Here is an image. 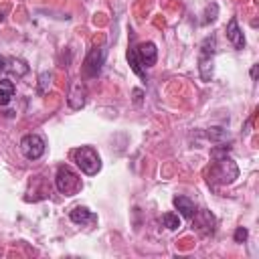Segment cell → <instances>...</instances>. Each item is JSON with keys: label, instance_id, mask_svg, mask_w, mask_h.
Returning <instances> with one entry per match:
<instances>
[{"label": "cell", "instance_id": "6da1fadb", "mask_svg": "<svg viewBox=\"0 0 259 259\" xmlns=\"http://www.w3.org/2000/svg\"><path fill=\"white\" fill-rule=\"evenodd\" d=\"M212 158L214 162L210 164L208 172H206V180L210 186H225V184H233L235 178L239 176V168L233 162V158L227 156L225 146L223 148H214L212 150Z\"/></svg>", "mask_w": 259, "mask_h": 259}, {"label": "cell", "instance_id": "7a4b0ae2", "mask_svg": "<svg viewBox=\"0 0 259 259\" xmlns=\"http://www.w3.org/2000/svg\"><path fill=\"white\" fill-rule=\"evenodd\" d=\"M71 158L79 166V170L87 176H95L101 170V158L95 152V148H91V146H79V148L71 150Z\"/></svg>", "mask_w": 259, "mask_h": 259}, {"label": "cell", "instance_id": "3957f363", "mask_svg": "<svg viewBox=\"0 0 259 259\" xmlns=\"http://www.w3.org/2000/svg\"><path fill=\"white\" fill-rule=\"evenodd\" d=\"M55 186H57V190H59L61 194L73 196V194H77V192L81 190L83 184H81V178H79L77 172H73L69 166L61 164V166L57 168V174H55Z\"/></svg>", "mask_w": 259, "mask_h": 259}, {"label": "cell", "instance_id": "277c9868", "mask_svg": "<svg viewBox=\"0 0 259 259\" xmlns=\"http://www.w3.org/2000/svg\"><path fill=\"white\" fill-rule=\"evenodd\" d=\"M105 57H107V49L105 47H95L89 51V55L85 57V63H83V73L87 77H97L101 73V67L105 63Z\"/></svg>", "mask_w": 259, "mask_h": 259}, {"label": "cell", "instance_id": "5b68a950", "mask_svg": "<svg viewBox=\"0 0 259 259\" xmlns=\"http://www.w3.org/2000/svg\"><path fill=\"white\" fill-rule=\"evenodd\" d=\"M45 148H47V144L38 134H28L20 140V152L28 160H38L45 154Z\"/></svg>", "mask_w": 259, "mask_h": 259}, {"label": "cell", "instance_id": "8992f818", "mask_svg": "<svg viewBox=\"0 0 259 259\" xmlns=\"http://www.w3.org/2000/svg\"><path fill=\"white\" fill-rule=\"evenodd\" d=\"M134 51H136V57H138V61H140V65H142V69L156 65L158 49H156V45H154V42H150V40L140 42V45H138V49H134Z\"/></svg>", "mask_w": 259, "mask_h": 259}, {"label": "cell", "instance_id": "52a82bcc", "mask_svg": "<svg viewBox=\"0 0 259 259\" xmlns=\"http://www.w3.org/2000/svg\"><path fill=\"white\" fill-rule=\"evenodd\" d=\"M227 38L231 40V45L237 49V51H241V49H245V36H243V30L239 28V22H237V18L233 16L229 22H227Z\"/></svg>", "mask_w": 259, "mask_h": 259}, {"label": "cell", "instance_id": "ba28073f", "mask_svg": "<svg viewBox=\"0 0 259 259\" xmlns=\"http://www.w3.org/2000/svg\"><path fill=\"white\" fill-rule=\"evenodd\" d=\"M71 221L75 223V225H81V227H85V225H93L95 221H97V217L87 208V206H75L73 210H71Z\"/></svg>", "mask_w": 259, "mask_h": 259}, {"label": "cell", "instance_id": "9c48e42d", "mask_svg": "<svg viewBox=\"0 0 259 259\" xmlns=\"http://www.w3.org/2000/svg\"><path fill=\"white\" fill-rule=\"evenodd\" d=\"M85 97H87V91H85V85L83 83H73V87H71V93H69V105L73 107V109H81L83 105H85Z\"/></svg>", "mask_w": 259, "mask_h": 259}, {"label": "cell", "instance_id": "30bf717a", "mask_svg": "<svg viewBox=\"0 0 259 259\" xmlns=\"http://www.w3.org/2000/svg\"><path fill=\"white\" fill-rule=\"evenodd\" d=\"M172 204H174V208H176L184 219H192L194 212H196V204H194V200H190L188 196H174Z\"/></svg>", "mask_w": 259, "mask_h": 259}, {"label": "cell", "instance_id": "8fae6325", "mask_svg": "<svg viewBox=\"0 0 259 259\" xmlns=\"http://www.w3.org/2000/svg\"><path fill=\"white\" fill-rule=\"evenodd\" d=\"M194 225H196V229L200 231V233H204V235H208V233H212V227H214V219H212V214L208 212V210H196L194 212Z\"/></svg>", "mask_w": 259, "mask_h": 259}, {"label": "cell", "instance_id": "7c38bea8", "mask_svg": "<svg viewBox=\"0 0 259 259\" xmlns=\"http://www.w3.org/2000/svg\"><path fill=\"white\" fill-rule=\"evenodd\" d=\"M198 71H200V77L202 81H210L212 77V55H202L198 57Z\"/></svg>", "mask_w": 259, "mask_h": 259}, {"label": "cell", "instance_id": "4fadbf2b", "mask_svg": "<svg viewBox=\"0 0 259 259\" xmlns=\"http://www.w3.org/2000/svg\"><path fill=\"white\" fill-rule=\"evenodd\" d=\"M14 97V83L10 79H0V105H8Z\"/></svg>", "mask_w": 259, "mask_h": 259}, {"label": "cell", "instance_id": "5bb4252c", "mask_svg": "<svg viewBox=\"0 0 259 259\" xmlns=\"http://www.w3.org/2000/svg\"><path fill=\"white\" fill-rule=\"evenodd\" d=\"M200 53H202V55H212V57H214V53H217V38H214V34L206 36V38L200 42Z\"/></svg>", "mask_w": 259, "mask_h": 259}, {"label": "cell", "instance_id": "9a60e30c", "mask_svg": "<svg viewBox=\"0 0 259 259\" xmlns=\"http://www.w3.org/2000/svg\"><path fill=\"white\" fill-rule=\"evenodd\" d=\"M127 63H130L132 71H134L138 77H146V73H144V69H142V65H140V61H138V57H136V51H134V49H130V51H127Z\"/></svg>", "mask_w": 259, "mask_h": 259}, {"label": "cell", "instance_id": "2e32d148", "mask_svg": "<svg viewBox=\"0 0 259 259\" xmlns=\"http://www.w3.org/2000/svg\"><path fill=\"white\" fill-rule=\"evenodd\" d=\"M162 221H164V227L170 229V231H176V229L180 227V217H178L176 212H166V214L162 217Z\"/></svg>", "mask_w": 259, "mask_h": 259}, {"label": "cell", "instance_id": "e0dca14e", "mask_svg": "<svg viewBox=\"0 0 259 259\" xmlns=\"http://www.w3.org/2000/svg\"><path fill=\"white\" fill-rule=\"evenodd\" d=\"M51 79H53V73H49V71H45V73H40V77H38V93H40V95L49 91V85H51Z\"/></svg>", "mask_w": 259, "mask_h": 259}, {"label": "cell", "instance_id": "ac0fdd59", "mask_svg": "<svg viewBox=\"0 0 259 259\" xmlns=\"http://www.w3.org/2000/svg\"><path fill=\"white\" fill-rule=\"evenodd\" d=\"M217 14H219V6L212 2V4H208L206 6V12H204V24H208V22H214L217 20Z\"/></svg>", "mask_w": 259, "mask_h": 259}, {"label": "cell", "instance_id": "d6986e66", "mask_svg": "<svg viewBox=\"0 0 259 259\" xmlns=\"http://www.w3.org/2000/svg\"><path fill=\"white\" fill-rule=\"evenodd\" d=\"M206 134H208V138H210V140H214V142H219V140H225V138H229V134H227V132H225L223 127H210V130H208Z\"/></svg>", "mask_w": 259, "mask_h": 259}, {"label": "cell", "instance_id": "ffe728a7", "mask_svg": "<svg viewBox=\"0 0 259 259\" xmlns=\"http://www.w3.org/2000/svg\"><path fill=\"white\" fill-rule=\"evenodd\" d=\"M247 237H249V231H247L245 227H237V229H235V235H233L235 243H245Z\"/></svg>", "mask_w": 259, "mask_h": 259}, {"label": "cell", "instance_id": "44dd1931", "mask_svg": "<svg viewBox=\"0 0 259 259\" xmlns=\"http://www.w3.org/2000/svg\"><path fill=\"white\" fill-rule=\"evenodd\" d=\"M6 69H8V61L0 55V71H6Z\"/></svg>", "mask_w": 259, "mask_h": 259}, {"label": "cell", "instance_id": "7402d4cb", "mask_svg": "<svg viewBox=\"0 0 259 259\" xmlns=\"http://www.w3.org/2000/svg\"><path fill=\"white\" fill-rule=\"evenodd\" d=\"M134 97H136V103L142 101V89H134Z\"/></svg>", "mask_w": 259, "mask_h": 259}, {"label": "cell", "instance_id": "603a6c76", "mask_svg": "<svg viewBox=\"0 0 259 259\" xmlns=\"http://www.w3.org/2000/svg\"><path fill=\"white\" fill-rule=\"evenodd\" d=\"M257 77V65H253V69H251V79H255Z\"/></svg>", "mask_w": 259, "mask_h": 259}]
</instances>
